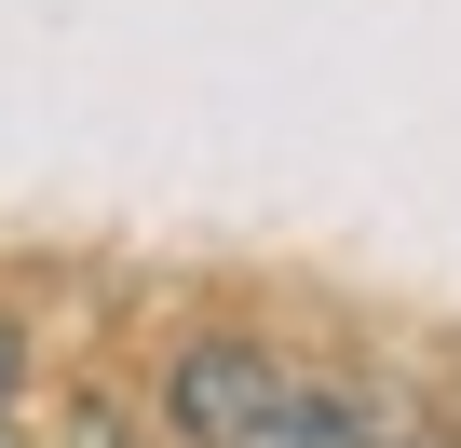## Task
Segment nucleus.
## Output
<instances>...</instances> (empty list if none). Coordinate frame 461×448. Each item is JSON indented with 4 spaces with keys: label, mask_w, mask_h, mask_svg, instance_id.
Wrapping results in <instances>:
<instances>
[{
    "label": "nucleus",
    "mask_w": 461,
    "mask_h": 448,
    "mask_svg": "<svg viewBox=\"0 0 461 448\" xmlns=\"http://www.w3.org/2000/svg\"><path fill=\"white\" fill-rule=\"evenodd\" d=\"M163 407H176L190 448H434L407 394L339 380V367H299L272 340H190L176 380H163Z\"/></svg>",
    "instance_id": "f257e3e1"
},
{
    "label": "nucleus",
    "mask_w": 461,
    "mask_h": 448,
    "mask_svg": "<svg viewBox=\"0 0 461 448\" xmlns=\"http://www.w3.org/2000/svg\"><path fill=\"white\" fill-rule=\"evenodd\" d=\"M55 448H136V421H122L109 394H68V421H55Z\"/></svg>",
    "instance_id": "f03ea898"
},
{
    "label": "nucleus",
    "mask_w": 461,
    "mask_h": 448,
    "mask_svg": "<svg viewBox=\"0 0 461 448\" xmlns=\"http://www.w3.org/2000/svg\"><path fill=\"white\" fill-rule=\"evenodd\" d=\"M0 394H14V326H0Z\"/></svg>",
    "instance_id": "7ed1b4c3"
}]
</instances>
